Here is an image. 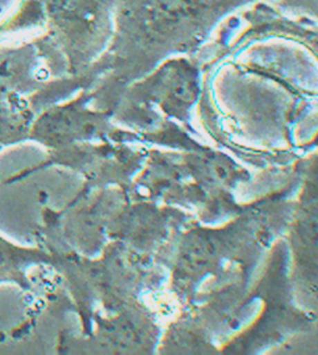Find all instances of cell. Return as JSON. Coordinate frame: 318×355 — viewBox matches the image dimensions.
Segmentation results:
<instances>
[{
	"instance_id": "7a4b0ae2",
	"label": "cell",
	"mask_w": 318,
	"mask_h": 355,
	"mask_svg": "<svg viewBox=\"0 0 318 355\" xmlns=\"http://www.w3.org/2000/svg\"><path fill=\"white\" fill-rule=\"evenodd\" d=\"M6 340V334L3 331H0V342H4Z\"/></svg>"
},
{
	"instance_id": "6da1fadb",
	"label": "cell",
	"mask_w": 318,
	"mask_h": 355,
	"mask_svg": "<svg viewBox=\"0 0 318 355\" xmlns=\"http://www.w3.org/2000/svg\"><path fill=\"white\" fill-rule=\"evenodd\" d=\"M24 302L26 304H34L35 303V298H34V295L30 293H26L24 295Z\"/></svg>"
}]
</instances>
